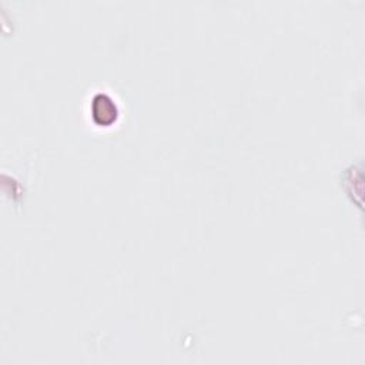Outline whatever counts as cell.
Segmentation results:
<instances>
[{"label":"cell","instance_id":"1","mask_svg":"<svg viewBox=\"0 0 365 365\" xmlns=\"http://www.w3.org/2000/svg\"><path fill=\"white\" fill-rule=\"evenodd\" d=\"M91 115L98 125H110L115 121L118 110L113 98L104 93H98L91 100Z\"/></svg>","mask_w":365,"mask_h":365}]
</instances>
